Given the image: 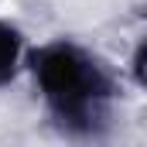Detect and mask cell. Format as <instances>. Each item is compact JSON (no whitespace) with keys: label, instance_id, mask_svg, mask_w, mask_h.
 <instances>
[{"label":"cell","instance_id":"obj_2","mask_svg":"<svg viewBox=\"0 0 147 147\" xmlns=\"http://www.w3.org/2000/svg\"><path fill=\"white\" fill-rule=\"evenodd\" d=\"M17 51H21V41H17V34H14L7 24H0V86H3V82L14 75Z\"/></svg>","mask_w":147,"mask_h":147},{"label":"cell","instance_id":"obj_1","mask_svg":"<svg viewBox=\"0 0 147 147\" xmlns=\"http://www.w3.org/2000/svg\"><path fill=\"white\" fill-rule=\"evenodd\" d=\"M34 72L48 103L69 127H89L110 92V82L99 72V65L72 45H51L38 51Z\"/></svg>","mask_w":147,"mask_h":147}]
</instances>
